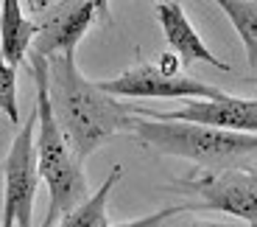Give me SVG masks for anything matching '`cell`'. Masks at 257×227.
Here are the masks:
<instances>
[{
    "mask_svg": "<svg viewBox=\"0 0 257 227\" xmlns=\"http://www.w3.org/2000/svg\"><path fill=\"white\" fill-rule=\"evenodd\" d=\"M48 98L59 129L81 163L112 137L135 132L128 107L101 93L95 82L78 70L76 53L48 59Z\"/></svg>",
    "mask_w": 257,
    "mask_h": 227,
    "instance_id": "cell-1",
    "label": "cell"
},
{
    "mask_svg": "<svg viewBox=\"0 0 257 227\" xmlns=\"http://www.w3.org/2000/svg\"><path fill=\"white\" fill-rule=\"evenodd\" d=\"M34 85H37V135H34V152H37V171L39 180L48 185V213L42 227H53L56 219L70 213L76 205L87 199V174L84 163L76 157L73 146L62 135L48 98V59L28 53Z\"/></svg>",
    "mask_w": 257,
    "mask_h": 227,
    "instance_id": "cell-2",
    "label": "cell"
},
{
    "mask_svg": "<svg viewBox=\"0 0 257 227\" xmlns=\"http://www.w3.org/2000/svg\"><path fill=\"white\" fill-rule=\"evenodd\" d=\"M137 140L157 155L210 166V169H238L240 160L257 155V135H238L212 126L185 121H146L135 118Z\"/></svg>",
    "mask_w": 257,
    "mask_h": 227,
    "instance_id": "cell-3",
    "label": "cell"
},
{
    "mask_svg": "<svg viewBox=\"0 0 257 227\" xmlns=\"http://www.w3.org/2000/svg\"><path fill=\"white\" fill-rule=\"evenodd\" d=\"M165 191L193 196L185 210H221L246 227H257V174L246 169H221L174 180Z\"/></svg>",
    "mask_w": 257,
    "mask_h": 227,
    "instance_id": "cell-4",
    "label": "cell"
},
{
    "mask_svg": "<svg viewBox=\"0 0 257 227\" xmlns=\"http://www.w3.org/2000/svg\"><path fill=\"white\" fill-rule=\"evenodd\" d=\"M34 135H37V112L23 121L17 129L9 155L3 160V219L0 227H31L34 224V196L39 185L37 152H34Z\"/></svg>",
    "mask_w": 257,
    "mask_h": 227,
    "instance_id": "cell-5",
    "label": "cell"
},
{
    "mask_svg": "<svg viewBox=\"0 0 257 227\" xmlns=\"http://www.w3.org/2000/svg\"><path fill=\"white\" fill-rule=\"evenodd\" d=\"M98 90L106 96H123V98H187L201 96V101H218L226 98L229 93L218 90L215 85H207L201 79H193L187 73H162L151 62H137V65L126 67L120 76L106 79V82H95Z\"/></svg>",
    "mask_w": 257,
    "mask_h": 227,
    "instance_id": "cell-6",
    "label": "cell"
},
{
    "mask_svg": "<svg viewBox=\"0 0 257 227\" xmlns=\"http://www.w3.org/2000/svg\"><path fill=\"white\" fill-rule=\"evenodd\" d=\"M109 20V3L78 0V3H45V14L37 23L31 53L53 59L62 53H76V45L95 23Z\"/></svg>",
    "mask_w": 257,
    "mask_h": 227,
    "instance_id": "cell-7",
    "label": "cell"
},
{
    "mask_svg": "<svg viewBox=\"0 0 257 227\" xmlns=\"http://www.w3.org/2000/svg\"><path fill=\"white\" fill-rule=\"evenodd\" d=\"M132 115H146V121H185L212 126L224 132H238V135H257V98H235L226 96L218 101H201V98H187L179 110H148V107L132 104Z\"/></svg>",
    "mask_w": 257,
    "mask_h": 227,
    "instance_id": "cell-8",
    "label": "cell"
},
{
    "mask_svg": "<svg viewBox=\"0 0 257 227\" xmlns=\"http://www.w3.org/2000/svg\"><path fill=\"white\" fill-rule=\"evenodd\" d=\"M157 23H160L162 34H165V42L171 48L176 59H179V65L187 67L193 62H207L212 65L215 70H224L229 73L232 65L218 59L215 53L207 48V42L201 39V34L193 28V23L187 20L185 9L179 3H157Z\"/></svg>",
    "mask_w": 257,
    "mask_h": 227,
    "instance_id": "cell-9",
    "label": "cell"
},
{
    "mask_svg": "<svg viewBox=\"0 0 257 227\" xmlns=\"http://www.w3.org/2000/svg\"><path fill=\"white\" fill-rule=\"evenodd\" d=\"M37 37V23L23 12V3L3 0L0 3V56L12 67H20L28 59Z\"/></svg>",
    "mask_w": 257,
    "mask_h": 227,
    "instance_id": "cell-10",
    "label": "cell"
},
{
    "mask_svg": "<svg viewBox=\"0 0 257 227\" xmlns=\"http://www.w3.org/2000/svg\"><path fill=\"white\" fill-rule=\"evenodd\" d=\"M120 177H123V166L115 163L112 171L106 174V180L98 185V191H92L70 213H64L56 227H106L109 224V216H106V210H109V196L115 191V185L120 182Z\"/></svg>",
    "mask_w": 257,
    "mask_h": 227,
    "instance_id": "cell-11",
    "label": "cell"
},
{
    "mask_svg": "<svg viewBox=\"0 0 257 227\" xmlns=\"http://www.w3.org/2000/svg\"><path fill=\"white\" fill-rule=\"evenodd\" d=\"M215 6L229 17L246 51V62L257 70V0H218Z\"/></svg>",
    "mask_w": 257,
    "mask_h": 227,
    "instance_id": "cell-12",
    "label": "cell"
},
{
    "mask_svg": "<svg viewBox=\"0 0 257 227\" xmlns=\"http://www.w3.org/2000/svg\"><path fill=\"white\" fill-rule=\"evenodd\" d=\"M0 112L12 126L20 129V98H17V67L0 56Z\"/></svg>",
    "mask_w": 257,
    "mask_h": 227,
    "instance_id": "cell-13",
    "label": "cell"
},
{
    "mask_svg": "<svg viewBox=\"0 0 257 227\" xmlns=\"http://www.w3.org/2000/svg\"><path fill=\"white\" fill-rule=\"evenodd\" d=\"M182 213H187L185 205H168V208L157 210V213L140 216V219H132V221H120V224H106V227H168Z\"/></svg>",
    "mask_w": 257,
    "mask_h": 227,
    "instance_id": "cell-14",
    "label": "cell"
},
{
    "mask_svg": "<svg viewBox=\"0 0 257 227\" xmlns=\"http://www.w3.org/2000/svg\"><path fill=\"white\" fill-rule=\"evenodd\" d=\"M168 227H246V224H240V221H212V219H201V216H193V213H182Z\"/></svg>",
    "mask_w": 257,
    "mask_h": 227,
    "instance_id": "cell-15",
    "label": "cell"
},
{
    "mask_svg": "<svg viewBox=\"0 0 257 227\" xmlns=\"http://www.w3.org/2000/svg\"><path fill=\"white\" fill-rule=\"evenodd\" d=\"M246 82H249V85H257V76H249Z\"/></svg>",
    "mask_w": 257,
    "mask_h": 227,
    "instance_id": "cell-16",
    "label": "cell"
}]
</instances>
